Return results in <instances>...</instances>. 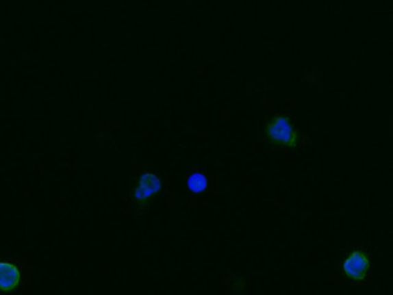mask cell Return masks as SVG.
<instances>
[{"mask_svg": "<svg viewBox=\"0 0 393 295\" xmlns=\"http://www.w3.org/2000/svg\"><path fill=\"white\" fill-rule=\"evenodd\" d=\"M266 135L275 144L283 146H294L298 140L293 125L290 124V120L282 115H277L270 121L266 127Z\"/></svg>", "mask_w": 393, "mask_h": 295, "instance_id": "1", "label": "cell"}, {"mask_svg": "<svg viewBox=\"0 0 393 295\" xmlns=\"http://www.w3.org/2000/svg\"><path fill=\"white\" fill-rule=\"evenodd\" d=\"M161 181L154 173H143L140 178L138 187L136 189L135 198L138 201H145L151 198L156 192H160Z\"/></svg>", "mask_w": 393, "mask_h": 295, "instance_id": "3", "label": "cell"}, {"mask_svg": "<svg viewBox=\"0 0 393 295\" xmlns=\"http://www.w3.org/2000/svg\"><path fill=\"white\" fill-rule=\"evenodd\" d=\"M21 281L20 270L10 263H0V292H11L15 290Z\"/></svg>", "mask_w": 393, "mask_h": 295, "instance_id": "4", "label": "cell"}, {"mask_svg": "<svg viewBox=\"0 0 393 295\" xmlns=\"http://www.w3.org/2000/svg\"><path fill=\"white\" fill-rule=\"evenodd\" d=\"M207 181L206 177L201 173H194L188 179V187L192 192H202L206 189Z\"/></svg>", "mask_w": 393, "mask_h": 295, "instance_id": "5", "label": "cell"}, {"mask_svg": "<svg viewBox=\"0 0 393 295\" xmlns=\"http://www.w3.org/2000/svg\"><path fill=\"white\" fill-rule=\"evenodd\" d=\"M342 268L348 277L353 280H362L369 270V259L366 254L356 251L344 261Z\"/></svg>", "mask_w": 393, "mask_h": 295, "instance_id": "2", "label": "cell"}]
</instances>
